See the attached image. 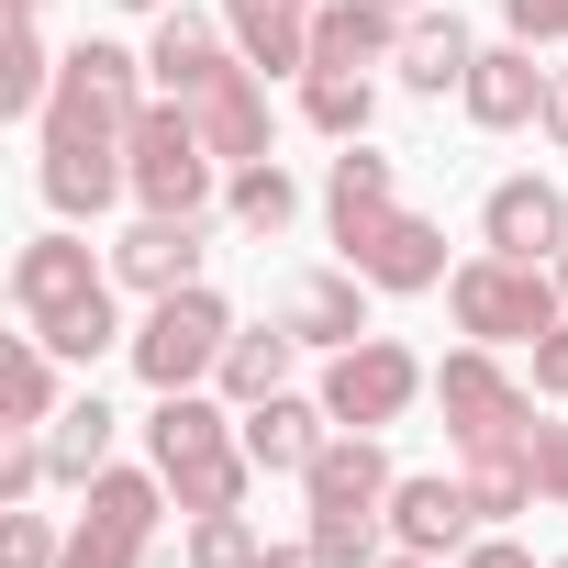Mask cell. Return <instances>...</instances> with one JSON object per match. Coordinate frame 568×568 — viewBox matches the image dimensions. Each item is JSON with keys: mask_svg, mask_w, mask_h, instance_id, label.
Listing matches in <instances>:
<instances>
[{"mask_svg": "<svg viewBox=\"0 0 568 568\" xmlns=\"http://www.w3.org/2000/svg\"><path fill=\"white\" fill-rule=\"evenodd\" d=\"M145 457H156V479H168L179 513H245L256 457H245V435H234V402H212V390H156Z\"/></svg>", "mask_w": 568, "mask_h": 568, "instance_id": "6da1fadb", "label": "cell"}, {"mask_svg": "<svg viewBox=\"0 0 568 568\" xmlns=\"http://www.w3.org/2000/svg\"><path fill=\"white\" fill-rule=\"evenodd\" d=\"M390 479H402V468H390V446H379V435H357V424H335V435H324V457L302 468V501H313V524H302V535H313L335 568H379V557H390Z\"/></svg>", "mask_w": 568, "mask_h": 568, "instance_id": "7a4b0ae2", "label": "cell"}, {"mask_svg": "<svg viewBox=\"0 0 568 568\" xmlns=\"http://www.w3.org/2000/svg\"><path fill=\"white\" fill-rule=\"evenodd\" d=\"M446 313H457V335L468 346H535L546 324H568V302H557V267H535V256H457V278H446Z\"/></svg>", "mask_w": 568, "mask_h": 568, "instance_id": "3957f363", "label": "cell"}, {"mask_svg": "<svg viewBox=\"0 0 568 568\" xmlns=\"http://www.w3.org/2000/svg\"><path fill=\"white\" fill-rule=\"evenodd\" d=\"M134 112H145V57H123V45H68L57 57V101H45V145H101V156H123L134 145Z\"/></svg>", "mask_w": 568, "mask_h": 568, "instance_id": "277c9868", "label": "cell"}, {"mask_svg": "<svg viewBox=\"0 0 568 568\" xmlns=\"http://www.w3.org/2000/svg\"><path fill=\"white\" fill-rule=\"evenodd\" d=\"M223 346H234V313H223V291L212 278H190V291H168V302H145V324H134V379L145 390H201L212 368H223Z\"/></svg>", "mask_w": 568, "mask_h": 568, "instance_id": "5b68a950", "label": "cell"}, {"mask_svg": "<svg viewBox=\"0 0 568 568\" xmlns=\"http://www.w3.org/2000/svg\"><path fill=\"white\" fill-rule=\"evenodd\" d=\"M335 245H346V267L368 278V291H390V302H413V291H446V223H424V212H402V201H357V212H335Z\"/></svg>", "mask_w": 568, "mask_h": 568, "instance_id": "8992f818", "label": "cell"}, {"mask_svg": "<svg viewBox=\"0 0 568 568\" xmlns=\"http://www.w3.org/2000/svg\"><path fill=\"white\" fill-rule=\"evenodd\" d=\"M79 501H90V513L68 524V557H57V568H145V557H156V524H168L156 457H145V468H101Z\"/></svg>", "mask_w": 568, "mask_h": 568, "instance_id": "52a82bcc", "label": "cell"}, {"mask_svg": "<svg viewBox=\"0 0 568 568\" xmlns=\"http://www.w3.org/2000/svg\"><path fill=\"white\" fill-rule=\"evenodd\" d=\"M123 168H134V201H145V212H201L212 179H223V156L201 145V112H190V101H145Z\"/></svg>", "mask_w": 568, "mask_h": 568, "instance_id": "ba28073f", "label": "cell"}, {"mask_svg": "<svg viewBox=\"0 0 568 568\" xmlns=\"http://www.w3.org/2000/svg\"><path fill=\"white\" fill-rule=\"evenodd\" d=\"M424 390H435V368H424L402 335H357V346H335V357H324V413H335V424H357V435H390Z\"/></svg>", "mask_w": 568, "mask_h": 568, "instance_id": "9c48e42d", "label": "cell"}, {"mask_svg": "<svg viewBox=\"0 0 568 568\" xmlns=\"http://www.w3.org/2000/svg\"><path fill=\"white\" fill-rule=\"evenodd\" d=\"M435 402H446L457 457H479V446H524V435H535V379H513L501 346H457V357L435 368Z\"/></svg>", "mask_w": 568, "mask_h": 568, "instance_id": "30bf717a", "label": "cell"}, {"mask_svg": "<svg viewBox=\"0 0 568 568\" xmlns=\"http://www.w3.org/2000/svg\"><path fill=\"white\" fill-rule=\"evenodd\" d=\"M101 291H123V278H112V256H90L68 223L12 256V313H23V324H57V313H79V302H101Z\"/></svg>", "mask_w": 568, "mask_h": 568, "instance_id": "8fae6325", "label": "cell"}, {"mask_svg": "<svg viewBox=\"0 0 568 568\" xmlns=\"http://www.w3.org/2000/svg\"><path fill=\"white\" fill-rule=\"evenodd\" d=\"M223 68H234L223 12H190V0H168V12H156V34H145V79H156V101H201Z\"/></svg>", "mask_w": 568, "mask_h": 568, "instance_id": "7c38bea8", "label": "cell"}, {"mask_svg": "<svg viewBox=\"0 0 568 568\" xmlns=\"http://www.w3.org/2000/svg\"><path fill=\"white\" fill-rule=\"evenodd\" d=\"M479 245L490 256H535V267H557V245H568V190L557 179H490V201H479Z\"/></svg>", "mask_w": 568, "mask_h": 568, "instance_id": "4fadbf2b", "label": "cell"}, {"mask_svg": "<svg viewBox=\"0 0 568 568\" xmlns=\"http://www.w3.org/2000/svg\"><path fill=\"white\" fill-rule=\"evenodd\" d=\"M468 535H479V513H468V479H446V468H413V479H390V546H413V557H468Z\"/></svg>", "mask_w": 568, "mask_h": 568, "instance_id": "5bb4252c", "label": "cell"}, {"mask_svg": "<svg viewBox=\"0 0 568 568\" xmlns=\"http://www.w3.org/2000/svg\"><path fill=\"white\" fill-rule=\"evenodd\" d=\"M234 435H245L256 479H302V468L324 457L335 413H324V390H313V402H302V390H267V402H245V413H234Z\"/></svg>", "mask_w": 568, "mask_h": 568, "instance_id": "9a60e30c", "label": "cell"}, {"mask_svg": "<svg viewBox=\"0 0 568 568\" xmlns=\"http://www.w3.org/2000/svg\"><path fill=\"white\" fill-rule=\"evenodd\" d=\"M201 212H145L123 245H112V278H123V291H145V302H168V291H190V278H201Z\"/></svg>", "mask_w": 568, "mask_h": 568, "instance_id": "2e32d148", "label": "cell"}, {"mask_svg": "<svg viewBox=\"0 0 568 568\" xmlns=\"http://www.w3.org/2000/svg\"><path fill=\"white\" fill-rule=\"evenodd\" d=\"M278 324H291L313 357L357 346V335H368V278H357V267H302L291 291H278Z\"/></svg>", "mask_w": 568, "mask_h": 568, "instance_id": "e0dca14e", "label": "cell"}, {"mask_svg": "<svg viewBox=\"0 0 568 568\" xmlns=\"http://www.w3.org/2000/svg\"><path fill=\"white\" fill-rule=\"evenodd\" d=\"M313 12L324 0H223V34L267 79H313Z\"/></svg>", "mask_w": 568, "mask_h": 568, "instance_id": "ac0fdd59", "label": "cell"}, {"mask_svg": "<svg viewBox=\"0 0 568 568\" xmlns=\"http://www.w3.org/2000/svg\"><path fill=\"white\" fill-rule=\"evenodd\" d=\"M190 112H201V145H212L223 168L267 156V134H278V112H267V68H245V57H234V68H223V79H212Z\"/></svg>", "mask_w": 568, "mask_h": 568, "instance_id": "d6986e66", "label": "cell"}, {"mask_svg": "<svg viewBox=\"0 0 568 568\" xmlns=\"http://www.w3.org/2000/svg\"><path fill=\"white\" fill-rule=\"evenodd\" d=\"M402 0H324L313 12V68H346V79H368V68H390L402 57Z\"/></svg>", "mask_w": 568, "mask_h": 568, "instance_id": "ffe728a7", "label": "cell"}, {"mask_svg": "<svg viewBox=\"0 0 568 568\" xmlns=\"http://www.w3.org/2000/svg\"><path fill=\"white\" fill-rule=\"evenodd\" d=\"M468 123L479 134H524L535 112H546V68H535V45H479V68H468Z\"/></svg>", "mask_w": 568, "mask_h": 568, "instance_id": "44dd1931", "label": "cell"}, {"mask_svg": "<svg viewBox=\"0 0 568 568\" xmlns=\"http://www.w3.org/2000/svg\"><path fill=\"white\" fill-rule=\"evenodd\" d=\"M468 68H479L468 23H457V12H435V0H424V12L402 23V57H390V79H402L413 101H446V90H468Z\"/></svg>", "mask_w": 568, "mask_h": 568, "instance_id": "7402d4cb", "label": "cell"}, {"mask_svg": "<svg viewBox=\"0 0 568 568\" xmlns=\"http://www.w3.org/2000/svg\"><path fill=\"white\" fill-rule=\"evenodd\" d=\"M34 190H45V212H57V223H90V212H112V201L134 190V168H123V156H101V145H45Z\"/></svg>", "mask_w": 568, "mask_h": 568, "instance_id": "603a6c76", "label": "cell"}, {"mask_svg": "<svg viewBox=\"0 0 568 568\" xmlns=\"http://www.w3.org/2000/svg\"><path fill=\"white\" fill-rule=\"evenodd\" d=\"M291 357H302V335H291V324H234V346H223L212 390L245 413V402H267V390H291Z\"/></svg>", "mask_w": 568, "mask_h": 568, "instance_id": "cb8c5ba5", "label": "cell"}, {"mask_svg": "<svg viewBox=\"0 0 568 568\" xmlns=\"http://www.w3.org/2000/svg\"><path fill=\"white\" fill-rule=\"evenodd\" d=\"M45 101H57V45H45L34 12H12V45H0V112H12V123H45Z\"/></svg>", "mask_w": 568, "mask_h": 568, "instance_id": "d4e9b609", "label": "cell"}, {"mask_svg": "<svg viewBox=\"0 0 568 568\" xmlns=\"http://www.w3.org/2000/svg\"><path fill=\"white\" fill-rule=\"evenodd\" d=\"M45 457H57V479H68V490H90V479L112 468V402H101V390H79V402L45 424Z\"/></svg>", "mask_w": 568, "mask_h": 568, "instance_id": "484cf974", "label": "cell"}, {"mask_svg": "<svg viewBox=\"0 0 568 568\" xmlns=\"http://www.w3.org/2000/svg\"><path fill=\"white\" fill-rule=\"evenodd\" d=\"M457 479H468V513H479V524H513V513H535V501H546L524 446H479V457H457Z\"/></svg>", "mask_w": 568, "mask_h": 568, "instance_id": "4316f807", "label": "cell"}, {"mask_svg": "<svg viewBox=\"0 0 568 568\" xmlns=\"http://www.w3.org/2000/svg\"><path fill=\"white\" fill-rule=\"evenodd\" d=\"M223 212H234L245 234H278V223L302 212V179L278 168V156H245V168H223Z\"/></svg>", "mask_w": 568, "mask_h": 568, "instance_id": "83f0119b", "label": "cell"}, {"mask_svg": "<svg viewBox=\"0 0 568 568\" xmlns=\"http://www.w3.org/2000/svg\"><path fill=\"white\" fill-rule=\"evenodd\" d=\"M0 413H12V424H57L68 402H57V346L23 324L12 335V357H0Z\"/></svg>", "mask_w": 568, "mask_h": 568, "instance_id": "f1b7e54d", "label": "cell"}, {"mask_svg": "<svg viewBox=\"0 0 568 568\" xmlns=\"http://www.w3.org/2000/svg\"><path fill=\"white\" fill-rule=\"evenodd\" d=\"M302 123H313V134H335V145H368L379 90H368V79H346V68H313V79H302Z\"/></svg>", "mask_w": 568, "mask_h": 568, "instance_id": "f546056e", "label": "cell"}, {"mask_svg": "<svg viewBox=\"0 0 568 568\" xmlns=\"http://www.w3.org/2000/svg\"><path fill=\"white\" fill-rule=\"evenodd\" d=\"M34 335H45L68 368H101L112 346H134V335H123V313H112V291H101V302H79V313H57V324H34Z\"/></svg>", "mask_w": 568, "mask_h": 568, "instance_id": "4dcf8cb0", "label": "cell"}, {"mask_svg": "<svg viewBox=\"0 0 568 568\" xmlns=\"http://www.w3.org/2000/svg\"><path fill=\"white\" fill-rule=\"evenodd\" d=\"M357 201H402V168H390L379 145H346V156L324 168V212H357Z\"/></svg>", "mask_w": 568, "mask_h": 568, "instance_id": "1f68e13d", "label": "cell"}, {"mask_svg": "<svg viewBox=\"0 0 568 568\" xmlns=\"http://www.w3.org/2000/svg\"><path fill=\"white\" fill-rule=\"evenodd\" d=\"M57 557H68V524L57 513H34V501L0 513V568H57Z\"/></svg>", "mask_w": 568, "mask_h": 568, "instance_id": "d6a6232c", "label": "cell"}, {"mask_svg": "<svg viewBox=\"0 0 568 568\" xmlns=\"http://www.w3.org/2000/svg\"><path fill=\"white\" fill-rule=\"evenodd\" d=\"M256 524L245 513H190V568H256Z\"/></svg>", "mask_w": 568, "mask_h": 568, "instance_id": "836d02e7", "label": "cell"}, {"mask_svg": "<svg viewBox=\"0 0 568 568\" xmlns=\"http://www.w3.org/2000/svg\"><path fill=\"white\" fill-rule=\"evenodd\" d=\"M524 457H535V490L568 513V424H535V435H524Z\"/></svg>", "mask_w": 568, "mask_h": 568, "instance_id": "e575fe53", "label": "cell"}, {"mask_svg": "<svg viewBox=\"0 0 568 568\" xmlns=\"http://www.w3.org/2000/svg\"><path fill=\"white\" fill-rule=\"evenodd\" d=\"M524 379H535V402H568V324H546L524 346Z\"/></svg>", "mask_w": 568, "mask_h": 568, "instance_id": "d590c367", "label": "cell"}, {"mask_svg": "<svg viewBox=\"0 0 568 568\" xmlns=\"http://www.w3.org/2000/svg\"><path fill=\"white\" fill-rule=\"evenodd\" d=\"M513 45H568V0H501Z\"/></svg>", "mask_w": 568, "mask_h": 568, "instance_id": "8d00e7d4", "label": "cell"}, {"mask_svg": "<svg viewBox=\"0 0 568 568\" xmlns=\"http://www.w3.org/2000/svg\"><path fill=\"white\" fill-rule=\"evenodd\" d=\"M535 134L568 156V68H546V112H535Z\"/></svg>", "mask_w": 568, "mask_h": 568, "instance_id": "74e56055", "label": "cell"}, {"mask_svg": "<svg viewBox=\"0 0 568 568\" xmlns=\"http://www.w3.org/2000/svg\"><path fill=\"white\" fill-rule=\"evenodd\" d=\"M457 568H535V546H513V535H468Z\"/></svg>", "mask_w": 568, "mask_h": 568, "instance_id": "f35d334b", "label": "cell"}, {"mask_svg": "<svg viewBox=\"0 0 568 568\" xmlns=\"http://www.w3.org/2000/svg\"><path fill=\"white\" fill-rule=\"evenodd\" d=\"M256 568H335V557H324V546H313V535H291V546H267V557H256Z\"/></svg>", "mask_w": 568, "mask_h": 568, "instance_id": "ab89813d", "label": "cell"}, {"mask_svg": "<svg viewBox=\"0 0 568 568\" xmlns=\"http://www.w3.org/2000/svg\"><path fill=\"white\" fill-rule=\"evenodd\" d=\"M379 568H446V557H413V546H390V557H379Z\"/></svg>", "mask_w": 568, "mask_h": 568, "instance_id": "60d3db41", "label": "cell"}, {"mask_svg": "<svg viewBox=\"0 0 568 568\" xmlns=\"http://www.w3.org/2000/svg\"><path fill=\"white\" fill-rule=\"evenodd\" d=\"M112 12H168V0H112Z\"/></svg>", "mask_w": 568, "mask_h": 568, "instance_id": "b9f144b4", "label": "cell"}, {"mask_svg": "<svg viewBox=\"0 0 568 568\" xmlns=\"http://www.w3.org/2000/svg\"><path fill=\"white\" fill-rule=\"evenodd\" d=\"M557 302H568V245H557Z\"/></svg>", "mask_w": 568, "mask_h": 568, "instance_id": "7bdbcfd3", "label": "cell"}, {"mask_svg": "<svg viewBox=\"0 0 568 568\" xmlns=\"http://www.w3.org/2000/svg\"><path fill=\"white\" fill-rule=\"evenodd\" d=\"M12 12H45V0H12Z\"/></svg>", "mask_w": 568, "mask_h": 568, "instance_id": "ee69618b", "label": "cell"}, {"mask_svg": "<svg viewBox=\"0 0 568 568\" xmlns=\"http://www.w3.org/2000/svg\"><path fill=\"white\" fill-rule=\"evenodd\" d=\"M402 12H424V0H402Z\"/></svg>", "mask_w": 568, "mask_h": 568, "instance_id": "f6af8a7d", "label": "cell"}, {"mask_svg": "<svg viewBox=\"0 0 568 568\" xmlns=\"http://www.w3.org/2000/svg\"><path fill=\"white\" fill-rule=\"evenodd\" d=\"M557 568H568V557H557Z\"/></svg>", "mask_w": 568, "mask_h": 568, "instance_id": "bcb514c9", "label": "cell"}]
</instances>
